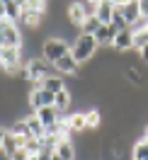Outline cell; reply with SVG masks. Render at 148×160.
<instances>
[{"label":"cell","mask_w":148,"mask_h":160,"mask_svg":"<svg viewBox=\"0 0 148 160\" xmlns=\"http://www.w3.org/2000/svg\"><path fill=\"white\" fill-rule=\"evenodd\" d=\"M68 129H70L73 136H75V133H83V131H88L85 112H73V114H68Z\"/></svg>","instance_id":"cell-14"},{"label":"cell","mask_w":148,"mask_h":160,"mask_svg":"<svg viewBox=\"0 0 148 160\" xmlns=\"http://www.w3.org/2000/svg\"><path fill=\"white\" fill-rule=\"evenodd\" d=\"M10 160H29V153H27L24 148H20V150H17V153H15Z\"/></svg>","instance_id":"cell-26"},{"label":"cell","mask_w":148,"mask_h":160,"mask_svg":"<svg viewBox=\"0 0 148 160\" xmlns=\"http://www.w3.org/2000/svg\"><path fill=\"white\" fill-rule=\"evenodd\" d=\"M100 27H102V22H100L97 17H88V20L83 22V27H80V34H90V37H95Z\"/></svg>","instance_id":"cell-21"},{"label":"cell","mask_w":148,"mask_h":160,"mask_svg":"<svg viewBox=\"0 0 148 160\" xmlns=\"http://www.w3.org/2000/svg\"><path fill=\"white\" fill-rule=\"evenodd\" d=\"M24 121H27L29 136H34V138H44V136H46V129H44V124L37 119V114H34V112H32V114H27V117H24Z\"/></svg>","instance_id":"cell-15"},{"label":"cell","mask_w":148,"mask_h":160,"mask_svg":"<svg viewBox=\"0 0 148 160\" xmlns=\"http://www.w3.org/2000/svg\"><path fill=\"white\" fill-rule=\"evenodd\" d=\"M114 10H117L119 15L126 20L129 27H131V24H134V22L141 17V10H138V0H129L126 5H121V8H114Z\"/></svg>","instance_id":"cell-11"},{"label":"cell","mask_w":148,"mask_h":160,"mask_svg":"<svg viewBox=\"0 0 148 160\" xmlns=\"http://www.w3.org/2000/svg\"><path fill=\"white\" fill-rule=\"evenodd\" d=\"M70 104H73V95H70L68 88L61 90L59 95H54V107L59 112H70Z\"/></svg>","instance_id":"cell-17"},{"label":"cell","mask_w":148,"mask_h":160,"mask_svg":"<svg viewBox=\"0 0 148 160\" xmlns=\"http://www.w3.org/2000/svg\"><path fill=\"white\" fill-rule=\"evenodd\" d=\"M0 66H3L5 73H17L24 66L22 46H3L0 49Z\"/></svg>","instance_id":"cell-4"},{"label":"cell","mask_w":148,"mask_h":160,"mask_svg":"<svg viewBox=\"0 0 148 160\" xmlns=\"http://www.w3.org/2000/svg\"><path fill=\"white\" fill-rule=\"evenodd\" d=\"M138 58H141V61H143V63L148 66V46H143V49L138 51Z\"/></svg>","instance_id":"cell-28"},{"label":"cell","mask_w":148,"mask_h":160,"mask_svg":"<svg viewBox=\"0 0 148 160\" xmlns=\"http://www.w3.org/2000/svg\"><path fill=\"white\" fill-rule=\"evenodd\" d=\"M59 158L63 160H75V143H73V136H68V138H61L59 141V146H56V150H54Z\"/></svg>","instance_id":"cell-13"},{"label":"cell","mask_w":148,"mask_h":160,"mask_svg":"<svg viewBox=\"0 0 148 160\" xmlns=\"http://www.w3.org/2000/svg\"><path fill=\"white\" fill-rule=\"evenodd\" d=\"M117 27L114 24H102L97 29V34H95V41H97V46H112V41H114V37H117Z\"/></svg>","instance_id":"cell-12"},{"label":"cell","mask_w":148,"mask_h":160,"mask_svg":"<svg viewBox=\"0 0 148 160\" xmlns=\"http://www.w3.org/2000/svg\"><path fill=\"white\" fill-rule=\"evenodd\" d=\"M24 73H27V80H29V85H41V80H46L51 75V63L44 56H37V58H24Z\"/></svg>","instance_id":"cell-1"},{"label":"cell","mask_w":148,"mask_h":160,"mask_svg":"<svg viewBox=\"0 0 148 160\" xmlns=\"http://www.w3.org/2000/svg\"><path fill=\"white\" fill-rule=\"evenodd\" d=\"M143 46H148V29H143V32H136V34H134V44H131V49L141 51Z\"/></svg>","instance_id":"cell-23"},{"label":"cell","mask_w":148,"mask_h":160,"mask_svg":"<svg viewBox=\"0 0 148 160\" xmlns=\"http://www.w3.org/2000/svg\"><path fill=\"white\" fill-rule=\"evenodd\" d=\"M112 15H114V5H112V0H102V2H97V12H95V17H97L102 24H112Z\"/></svg>","instance_id":"cell-16"},{"label":"cell","mask_w":148,"mask_h":160,"mask_svg":"<svg viewBox=\"0 0 148 160\" xmlns=\"http://www.w3.org/2000/svg\"><path fill=\"white\" fill-rule=\"evenodd\" d=\"M112 24H114V27H117L119 32H121V29H129L126 20H124V17H121V15H119L117 10H114V15H112Z\"/></svg>","instance_id":"cell-24"},{"label":"cell","mask_w":148,"mask_h":160,"mask_svg":"<svg viewBox=\"0 0 148 160\" xmlns=\"http://www.w3.org/2000/svg\"><path fill=\"white\" fill-rule=\"evenodd\" d=\"M66 17H68L70 24H75V27H83V22L88 20L85 17V10H83V5H80V0H70L68 8H66Z\"/></svg>","instance_id":"cell-8"},{"label":"cell","mask_w":148,"mask_h":160,"mask_svg":"<svg viewBox=\"0 0 148 160\" xmlns=\"http://www.w3.org/2000/svg\"><path fill=\"white\" fill-rule=\"evenodd\" d=\"M131 160H148V141L138 138L131 148Z\"/></svg>","instance_id":"cell-20"},{"label":"cell","mask_w":148,"mask_h":160,"mask_svg":"<svg viewBox=\"0 0 148 160\" xmlns=\"http://www.w3.org/2000/svg\"><path fill=\"white\" fill-rule=\"evenodd\" d=\"M37 88H44V90L59 95L61 90H66V82H63V78H61V75H49L46 80H41V85H37Z\"/></svg>","instance_id":"cell-18"},{"label":"cell","mask_w":148,"mask_h":160,"mask_svg":"<svg viewBox=\"0 0 148 160\" xmlns=\"http://www.w3.org/2000/svg\"><path fill=\"white\" fill-rule=\"evenodd\" d=\"M34 114H37V119L44 124V129H51V126H56V124L61 121L56 107H41V109H37Z\"/></svg>","instance_id":"cell-9"},{"label":"cell","mask_w":148,"mask_h":160,"mask_svg":"<svg viewBox=\"0 0 148 160\" xmlns=\"http://www.w3.org/2000/svg\"><path fill=\"white\" fill-rule=\"evenodd\" d=\"M22 148L27 150L29 155H39V150H41V138H34V136H27L24 138V146Z\"/></svg>","instance_id":"cell-22"},{"label":"cell","mask_w":148,"mask_h":160,"mask_svg":"<svg viewBox=\"0 0 148 160\" xmlns=\"http://www.w3.org/2000/svg\"><path fill=\"white\" fill-rule=\"evenodd\" d=\"M51 160H63V158H59V155H56V153H54V155H51Z\"/></svg>","instance_id":"cell-31"},{"label":"cell","mask_w":148,"mask_h":160,"mask_svg":"<svg viewBox=\"0 0 148 160\" xmlns=\"http://www.w3.org/2000/svg\"><path fill=\"white\" fill-rule=\"evenodd\" d=\"M24 146V136H15L12 131H5V138H3V146H0V153H5L8 158H12L17 150Z\"/></svg>","instance_id":"cell-6"},{"label":"cell","mask_w":148,"mask_h":160,"mask_svg":"<svg viewBox=\"0 0 148 160\" xmlns=\"http://www.w3.org/2000/svg\"><path fill=\"white\" fill-rule=\"evenodd\" d=\"M0 20H5V2L0 0Z\"/></svg>","instance_id":"cell-29"},{"label":"cell","mask_w":148,"mask_h":160,"mask_svg":"<svg viewBox=\"0 0 148 160\" xmlns=\"http://www.w3.org/2000/svg\"><path fill=\"white\" fill-rule=\"evenodd\" d=\"M66 53H70V44H68L66 39L49 37V39H44V44H41V56L49 61L51 66H54L59 58H63Z\"/></svg>","instance_id":"cell-3"},{"label":"cell","mask_w":148,"mask_h":160,"mask_svg":"<svg viewBox=\"0 0 148 160\" xmlns=\"http://www.w3.org/2000/svg\"><path fill=\"white\" fill-rule=\"evenodd\" d=\"M97 51H100L97 41H95V37H90V34H78V39L70 44V56L78 61V63L92 61Z\"/></svg>","instance_id":"cell-2"},{"label":"cell","mask_w":148,"mask_h":160,"mask_svg":"<svg viewBox=\"0 0 148 160\" xmlns=\"http://www.w3.org/2000/svg\"><path fill=\"white\" fill-rule=\"evenodd\" d=\"M85 121H88V131H97L102 126V109L100 107H90L85 112Z\"/></svg>","instance_id":"cell-19"},{"label":"cell","mask_w":148,"mask_h":160,"mask_svg":"<svg viewBox=\"0 0 148 160\" xmlns=\"http://www.w3.org/2000/svg\"><path fill=\"white\" fill-rule=\"evenodd\" d=\"M27 104L37 112L41 107H54V92L44 90V88H32L29 95H27Z\"/></svg>","instance_id":"cell-5"},{"label":"cell","mask_w":148,"mask_h":160,"mask_svg":"<svg viewBox=\"0 0 148 160\" xmlns=\"http://www.w3.org/2000/svg\"><path fill=\"white\" fill-rule=\"evenodd\" d=\"M129 29L134 32V34H136V32H143V29H148V17H138V20L134 22L131 27H129Z\"/></svg>","instance_id":"cell-25"},{"label":"cell","mask_w":148,"mask_h":160,"mask_svg":"<svg viewBox=\"0 0 148 160\" xmlns=\"http://www.w3.org/2000/svg\"><path fill=\"white\" fill-rule=\"evenodd\" d=\"M138 10H141V17H148V0H138Z\"/></svg>","instance_id":"cell-27"},{"label":"cell","mask_w":148,"mask_h":160,"mask_svg":"<svg viewBox=\"0 0 148 160\" xmlns=\"http://www.w3.org/2000/svg\"><path fill=\"white\" fill-rule=\"evenodd\" d=\"M54 68L59 70V73H63V75H75V78L80 75V63L73 58L70 53H66L63 58H59L56 63H54Z\"/></svg>","instance_id":"cell-7"},{"label":"cell","mask_w":148,"mask_h":160,"mask_svg":"<svg viewBox=\"0 0 148 160\" xmlns=\"http://www.w3.org/2000/svg\"><path fill=\"white\" fill-rule=\"evenodd\" d=\"M0 22H3V20H0Z\"/></svg>","instance_id":"cell-34"},{"label":"cell","mask_w":148,"mask_h":160,"mask_svg":"<svg viewBox=\"0 0 148 160\" xmlns=\"http://www.w3.org/2000/svg\"><path fill=\"white\" fill-rule=\"evenodd\" d=\"M88 2H95V5H97V2H102V0H88Z\"/></svg>","instance_id":"cell-32"},{"label":"cell","mask_w":148,"mask_h":160,"mask_svg":"<svg viewBox=\"0 0 148 160\" xmlns=\"http://www.w3.org/2000/svg\"><path fill=\"white\" fill-rule=\"evenodd\" d=\"M143 138L148 141V124H146V126H143Z\"/></svg>","instance_id":"cell-30"},{"label":"cell","mask_w":148,"mask_h":160,"mask_svg":"<svg viewBox=\"0 0 148 160\" xmlns=\"http://www.w3.org/2000/svg\"><path fill=\"white\" fill-rule=\"evenodd\" d=\"M0 49H3V46H0Z\"/></svg>","instance_id":"cell-33"},{"label":"cell","mask_w":148,"mask_h":160,"mask_svg":"<svg viewBox=\"0 0 148 160\" xmlns=\"http://www.w3.org/2000/svg\"><path fill=\"white\" fill-rule=\"evenodd\" d=\"M131 44H134V32L121 29V32H117V37L112 41V49H117L119 53H126V51H131Z\"/></svg>","instance_id":"cell-10"}]
</instances>
